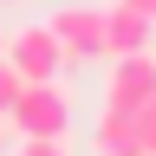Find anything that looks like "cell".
<instances>
[{
    "label": "cell",
    "mask_w": 156,
    "mask_h": 156,
    "mask_svg": "<svg viewBox=\"0 0 156 156\" xmlns=\"http://www.w3.org/2000/svg\"><path fill=\"white\" fill-rule=\"evenodd\" d=\"M13 136H72V91L46 78V85H20L13 111H7Z\"/></svg>",
    "instance_id": "6da1fadb"
},
{
    "label": "cell",
    "mask_w": 156,
    "mask_h": 156,
    "mask_svg": "<svg viewBox=\"0 0 156 156\" xmlns=\"http://www.w3.org/2000/svg\"><path fill=\"white\" fill-rule=\"evenodd\" d=\"M0 58L13 65V78H20V85H46V78H58V72H65V52H58L52 26H20L13 39H0Z\"/></svg>",
    "instance_id": "7a4b0ae2"
},
{
    "label": "cell",
    "mask_w": 156,
    "mask_h": 156,
    "mask_svg": "<svg viewBox=\"0 0 156 156\" xmlns=\"http://www.w3.org/2000/svg\"><path fill=\"white\" fill-rule=\"evenodd\" d=\"M46 26L65 52V65H98L104 58V7H58Z\"/></svg>",
    "instance_id": "3957f363"
},
{
    "label": "cell",
    "mask_w": 156,
    "mask_h": 156,
    "mask_svg": "<svg viewBox=\"0 0 156 156\" xmlns=\"http://www.w3.org/2000/svg\"><path fill=\"white\" fill-rule=\"evenodd\" d=\"M143 98H156V52H124V58H111V72H104V104L136 111Z\"/></svg>",
    "instance_id": "277c9868"
},
{
    "label": "cell",
    "mask_w": 156,
    "mask_h": 156,
    "mask_svg": "<svg viewBox=\"0 0 156 156\" xmlns=\"http://www.w3.org/2000/svg\"><path fill=\"white\" fill-rule=\"evenodd\" d=\"M150 20L143 13H130V7H104V58H124V52H150Z\"/></svg>",
    "instance_id": "5b68a950"
},
{
    "label": "cell",
    "mask_w": 156,
    "mask_h": 156,
    "mask_svg": "<svg viewBox=\"0 0 156 156\" xmlns=\"http://www.w3.org/2000/svg\"><path fill=\"white\" fill-rule=\"evenodd\" d=\"M91 150H98V156H143L130 111H117V104H104V111H98V124H91Z\"/></svg>",
    "instance_id": "8992f818"
},
{
    "label": "cell",
    "mask_w": 156,
    "mask_h": 156,
    "mask_svg": "<svg viewBox=\"0 0 156 156\" xmlns=\"http://www.w3.org/2000/svg\"><path fill=\"white\" fill-rule=\"evenodd\" d=\"M130 124H136V143H143V156H156V98H143V104L130 111Z\"/></svg>",
    "instance_id": "52a82bcc"
},
{
    "label": "cell",
    "mask_w": 156,
    "mask_h": 156,
    "mask_svg": "<svg viewBox=\"0 0 156 156\" xmlns=\"http://www.w3.org/2000/svg\"><path fill=\"white\" fill-rule=\"evenodd\" d=\"M13 156H72V136H20Z\"/></svg>",
    "instance_id": "ba28073f"
},
{
    "label": "cell",
    "mask_w": 156,
    "mask_h": 156,
    "mask_svg": "<svg viewBox=\"0 0 156 156\" xmlns=\"http://www.w3.org/2000/svg\"><path fill=\"white\" fill-rule=\"evenodd\" d=\"M13 98H20V78H13V65H7V58H0V124H7Z\"/></svg>",
    "instance_id": "9c48e42d"
},
{
    "label": "cell",
    "mask_w": 156,
    "mask_h": 156,
    "mask_svg": "<svg viewBox=\"0 0 156 156\" xmlns=\"http://www.w3.org/2000/svg\"><path fill=\"white\" fill-rule=\"evenodd\" d=\"M117 7H130V13H143L150 26H156V0H117Z\"/></svg>",
    "instance_id": "30bf717a"
},
{
    "label": "cell",
    "mask_w": 156,
    "mask_h": 156,
    "mask_svg": "<svg viewBox=\"0 0 156 156\" xmlns=\"http://www.w3.org/2000/svg\"><path fill=\"white\" fill-rule=\"evenodd\" d=\"M0 156H7V124H0Z\"/></svg>",
    "instance_id": "8fae6325"
},
{
    "label": "cell",
    "mask_w": 156,
    "mask_h": 156,
    "mask_svg": "<svg viewBox=\"0 0 156 156\" xmlns=\"http://www.w3.org/2000/svg\"><path fill=\"white\" fill-rule=\"evenodd\" d=\"M0 7H20V0H0Z\"/></svg>",
    "instance_id": "7c38bea8"
}]
</instances>
